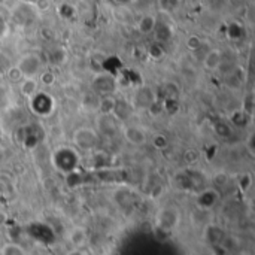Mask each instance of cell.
<instances>
[{
  "mask_svg": "<svg viewBox=\"0 0 255 255\" xmlns=\"http://www.w3.org/2000/svg\"><path fill=\"white\" fill-rule=\"evenodd\" d=\"M124 136L126 139L133 143V145H143L146 142V133L140 127H126L124 128Z\"/></svg>",
  "mask_w": 255,
  "mask_h": 255,
  "instance_id": "obj_3",
  "label": "cell"
},
{
  "mask_svg": "<svg viewBox=\"0 0 255 255\" xmlns=\"http://www.w3.org/2000/svg\"><path fill=\"white\" fill-rule=\"evenodd\" d=\"M17 67H18V70L21 72L23 76L33 78L39 72V69H40V60L34 54H29V56H24L20 60Z\"/></svg>",
  "mask_w": 255,
  "mask_h": 255,
  "instance_id": "obj_1",
  "label": "cell"
},
{
  "mask_svg": "<svg viewBox=\"0 0 255 255\" xmlns=\"http://www.w3.org/2000/svg\"><path fill=\"white\" fill-rule=\"evenodd\" d=\"M5 223H6V215L5 214H0V227H2Z\"/></svg>",
  "mask_w": 255,
  "mask_h": 255,
  "instance_id": "obj_9",
  "label": "cell"
},
{
  "mask_svg": "<svg viewBox=\"0 0 255 255\" xmlns=\"http://www.w3.org/2000/svg\"><path fill=\"white\" fill-rule=\"evenodd\" d=\"M36 90H37V82L33 78H27L21 84V93L24 96H32L33 93H36Z\"/></svg>",
  "mask_w": 255,
  "mask_h": 255,
  "instance_id": "obj_5",
  "label": "cell"
},
{
  "mask_svg": "<svg viewBox=\"0 0 255 255\" xmlns=\"http://www.w3.org/2000/svg\"><path fill=\"white\" fill-rule=\"evenodd\" d=\"M9 78H11V81L17 82L20 78H23V75H21V72L18 70V67H12V69L9 70Z\"/></svg>",
  "mask_w": 255,
  "mask_h": 255,
  "instance_id": "obj_8",
  "label": "cell"
},
{
  "mask_svg": "<svg viewBox=\"0 0 255 255\" xmlns=\"http://www.w3.org/2000/svg\"><path fill=\"white\" fill-rule=\"evenodd\" d=\"M67 239H69V242L72 243V246H75L76 249H81L85 243H87V240H88V234H87V230L84 228V227H73V228H70V231H69V234H67Z\"/></svg>",
  "mask_w": 255,
  "mask_h": 255,
  "instance_id": "obj_2",
  "label": "cell"
},
{
  "mask_svg": "<svg viewBox=\"0 0 255 255\" xmlns=\"http://www.w3.org/2000/svg\"><path fill=\"white\" fill-rule=\"evenodd\" d=\"M154 24H156L154 18H152V17H145V18H142L139 27H140V30H142L143 33H146V32H151V30H152Z\"/></svg>",
  "mask_w": 255,
  "mask_h": 255,
  "instance_id": "obj_7",
  "label": "cell"
},
{
  "mask_svg": "<svg viewBox=\"0 0 255 255\" xmlns=\"http://www.w3.org/2000/svg\"><path fill=\"white\" fill-rule=\"evenodd\" d=\"M2 255H26L24 249L15 243H6L2 248Z\"/></svg>",
  "mask_w": 255,
  "mask_h": 255,
  "instance_id": "obj_6",
  "label": "cell"
},
{
  "mask_svg": "<svg viewBox=\"0 0 255 255\" xmlns=\"http://www.w3.org/2000/svg\"><path fill=\"white\" fill-rule=\"evenodd\" d=\"M223 60V53L220 49H212L206 54L205 60H203V66H205L206 70H217L221 64Z\"/></svg>",
  "mask_w": 255,
  "mask_h": 255,
  "instance_id": "obj_4",
  "label": "cell"
}]
</instances>
